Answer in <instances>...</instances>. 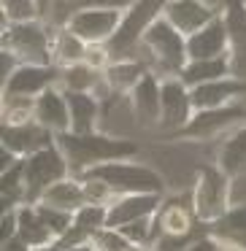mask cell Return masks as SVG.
I'll use <instances>...</instances> for the list:
<instances>
[{
	"mask_svg": "<svg viewBox=\"0 0 246 251\" xmlns=\"http://www.w3.org/2000/svg\"><path fill=\"white\" fill-rule=\"evenodd\" d=\"M57 146L68 157L71 170L84 173V170L95 168L103 162H114V159H130L138 151V143L125 141V138H111L103 132H60L57 135Z\"/></svg>",
	"mask_w": 246,
	"mask_h": 251,
	"instance_id": "6da1fadb",
	"label": "cell"
},
{
	"mask_svg": "<svg viewBox=\"0 0 246 251\" xmlns=\"http://www.w3.org/2000/svg\"><path fill=\"white\" fill-rule=\"evenodd\" d=\"M208 229H211L214 238L227 240V243L246 251V205H233L222 219L208 224Z\"/></svg>",
	"mask_w": 246,
	"mask_h": 251,
	"instance_id": "83f0119b",
	"label": "cell"
},
{
	"mask_svg": "<svg viewBox=\"0 0 246 251\" xmlns=\"http://www.w3.org/2000/svg\"><path fill=\"white\" fill-rule=\"evenodd\" d=\"M0 14H3V25L33 22L41 19V6L38 0H0Z\"/></svg>",
	"mask_w": 246,
	"mask_h": 251,
	"instance_id": "f546056e",
	"label": "cell"
},
{
	"mask_svg": "<svg viewBox=\"0 0 246 251\" xmlns=\"http://www.w3.org/2000/svg\"><path fill=\"white\" fill-rule=\"evenodd\" d=\"M233 76L230 68V54L227 57H214V60H190L184 65V71L179 73V78L187 87H200V84L217 81V78Z\"/></svg>",
	"mask_w": 246,
	"mask_h": 251,
	"instance_id": "d4e9b609",
	"label": "cell"
},
{
	"mask_svg": "<svg viewBox=\"0 0 246 251\" xmlns=\"http://www.w3.org/2000/svg\"><path fill=\"white\" fill-rule=\"evenodd\" d=\"M217 165L222 168L224 176L230 178H241L246 176V125L235 127L227 138H224L222 149H219V157H217Z\"/></svg>",
	"mask_w": 246,
	"mask_h": 251,
	"instance_id": "603a6c76",
	"label": "cell"
},
{
	"mask_svg": "<svg viewBox=\"0 0 246 251\" xmlns=\"http://www.w3.org/2000/svg\"><path fill=\"white\" fill-rule=\"evenodd\" d=\"M57 141V135L52 130H46L38 122H25V125H3L0 127V146H6L8 151H14L17 157H30V154L41 151V149L52 146Z\"/></svg>",
	"mask_w": 246,
	"mask_h": 251,
	"instance_id": "4fadbf2b",
	"label": "cell"
},
{
	"mask_svg": "<svg viewBox=\"0 0 246 251\" xmlns=\"http://www.w3.org/2000/svg\"><path fill=\"white\" fill-rule=\"evenodd\" d=\"M149 71H152L149 62L141 60V57H136V60H111L109 68L103 71V78L114 95H130Z\"/></svg>",
	"mask_w": 246,
	"mask_h": 251,
	"instance_id": "7402d4cb",
	"label": "cell"
},
{
	"mask_svg": "<svg viewBox=\"0 0 246 251\" xmlns=\"http://www.w3.org/2000/svg\"><path fill=\"white\" fill-rule=\"evenodd\" d=\"M17 213H19V229H17V235L25 240V243H30L33 249H44V246H52L57 240L55 235H52V229L44 224V219L38 216L35 205L22 202V205L17 208Z\"/></svg>",
	"mask_w": 246,
	"mask_h": 251,
	"instance_id": "484cf974",
	"label": "cell"
},
{
	"mask_svg": "<svg viewBox=\"0 0 246 251\" xmlns=\"http://www.w3.org/2000/svg\"><path fill=\"white\" fill-rule=\"evenodd\" d=\"M170 0H133L122 14L119 30L106 44L111 60H136L141 51V38L160 17Z\"/></svg>",
	"mask_w": 246,
	"mask_h": 251,
	"instance_id": "3957f363",
	"label": "cell"
},
{
	"mask_svg": "<svg viewBox=\"0 0 246 251\" xmlns=\"http://www.w3.org/2000/svg\"><path fill=\"white\" fill-rule=\"evenodd\" d=\"M133 251H138V249H133Z\"/></svg>",
	"mask_w": 246,
	"mask_h": 251,
	"instance_id": "ab89813d",
	"label": "cell"
},
{
	"mask_svg": "<svg viewBox=\"0 0 246 251\" xmlns=\"http://www.w3.org/2000/svg\"><path fill=\"white\" fill-rule=\"evenodd\" d=\"M219 240V238H217ZM217 251H244V249H238V246H233V243H227V240H219V246H217Z\"/></svg>",
	"mask_w": 246,
	"mask_h": 251,
	"instance_id": "8d00e7d4",
	"label": "cell"
},
{
	"mask_svg": "<svg viewBox=\"0 0 246 251\" xmlns=\"http://www.w3.org/2000/svg\"><path fill=\"white\" fill-rule=\"evenodd\" d=\"M38 202H46V205L60 208V211H68V213H76L79 208L87 205V192H84V184L79 178H62L57 184H52L41 195Z\"/></svg>",
	"mask_w": 246,
	"mask_h": 251,
	"instance_id": "cb8c5ba5",
	"label": "cell"
},
{
	"mask_svg": "<svg viewBox=\"0 0 246 251\" xmlns=\"http://www.w3.org/2000/svg\"><path fill=\"white\" fill-rule=\"evenodd\" d=\"M230 184L233 178L224 176L219 165L197 168V178L192 186V208L203 224H214L230 211Z\"/></svg>",
	"mask_w": 246,
	"mask_h": 251,
	"instance_id": "8992f818",
	"label": "cell"
},
{
	"mask_svg": "<svg viewBox=\"0 0 246 251\" xmlns=\"http://www.w3.org/2000/svg\"><path fill=\"white\" fill-rule=\"evenodd\" d=\"M217 246H219V240L208 232V235H203V238H197L195 243H192L190 249H184V251H217Z\"/></svg>",
	"mask_w": 246,
	"mask_h": 251,
	"instance_id": "e575fe53",
	"label": "cell"
},
{
	"mask_svg": "<svg viewBox=\"0 0 246 251\" xmlns=\"http://www.w3.org/2000/svg\"><path fill=\"white\" fill-rule=\"evenodd\" d=\"M222 19L227 25L233 76L246 78V0H222Z\"/></svg>",
	"mask_w": 246,
	"mask_h": 251,
	"instance_id": "5bb4252c",
	"label": "cell"
},
{
	"mask_svg": "<svg viewBox=\"0 0 246 251\" xmlns=\"http://www.w3.org/2000/svg\"><path fill=\"white\" fill-rule=\"evenodd\" d=\"M163 17L173 25L179 33L192 35L217 17H222V6H214L208 0H170L165 6Z\"/></svg>",
	"mask_w": 246,
	"mask_h": 251,
	"instance_id": "7c38bea8",
	"label": "cell"
},
{
	"mask_svg": "<svg viewBox=\"0 0 246 251\" xmlns=\"http://www.w3.org/2000/svg\"><path fill=\"white\" fill-rule=\"evenodd\" d=\"M3 49L25 65H55V33L44 19L3 25Z\"/></svg>",
	"mask_w": 246,
	"mask_h": 251,
	"instance_id": "5b68a950",
	"label": "cell"
},
{
	"mask_svg": "<svg viewBox=\"0 0 246 251\" xmlns=\"http://www.w3.org/2000/svg\"><path fill=\"white\" fill-rule=\"evenodd\" d=\"M106 84L103 71L87 65V62H76V65L60 68V89H73V92H98Z\"/></svg>",
	"mask_w": 246,
	"mask_h": 251,
	"instance_id": "4316f807",
	"label": "cell"
},
{
	"mask_svg": "<svg viewBox=\"0 0 246 251\" xmlns=\"http://www.w3.org/2000/svg\"><path fill=\"white\" fill-rule=\"evenodd\" d=\"M160 127L165 132H179L192 119V89L179 76H165L160 81Z\"/></svg>",
	"mask_w": 246,
	"mask_h": 251,
	"instance_id": "30bf717a",
	"label": "cell"
},
{
	"mask_svg": "<svg viewBox=\"0 0 246 251\" xmlns=\"http://www.w3.org/2000/svg\"><path fill=\"white\" fill-rule=\"evenodd\" d=\"M160 205H163V195H157V192L119 195L109 205V222H106V227L119 229V227H125V224H130V222H138V219L157 216Z\"/></svg>",
	"mask_w": 246,
	"mask_h": 251,
	"instance_id": "2e32d148",
	"label": "cell"
},
{
	"mask_svg": "<svg viewBox=\"0 0 246 251\" xmlns=\"http://www.w3.org/2000/svg\"><path fill=\"white\" fill-rule=\"evenodd\" d=\"M19 229V213L17 208L11 211H3V219H0V240H11Z\"/></svg>",
	"mask_w": 246,
	"mask_h": 251,
	"instance_id": "d6a6232c",
	"label": "cell"
},
{
	"mask_svg": "<svg viewBox=\"0 0 246 251\" xmlns=\"http://www.w3.org/2000/svg\"><path fill=\"white\" fill-rule=\"evenodd\" d=\"M160 81L163 76L154 71H149L141 81L136 84L127 98H130V105H133V114L141 125H160Z\"/></svg>",
	"mask_w": 246,
	"mask_h": 251,
	"instance_id": "ffe728a7",
	"label": "cell"
},
{
	"mask_svg": "<svg viewBox=\"0 0 246 251\" xmlns=\"http://www.w3.org/2000/svg\"><path fill=\"white\" fill-rule=\"evenodd\" d=\"M76 178H95L103 181L116 197L119 195H138V192H165V181L157 170L146 168V165L130 162V159H114V162H103L95 168L79 173Z\"/></svg>",
	"mask_w": 246,
	"mask_h": 251,
	"instance_id": "277c9868",
	"label": "cell"
},
{
	"mask_svg": "<svg viewBox=\"0 0 246 251\" xmlns=\"http://www.w3.org/2000/svg\"><path fill=\"white\" fill-rule=\"evenodd\" d=\"M241 125H246V105L230 103L222 105V108L195 111L192 119L179 132L165 135V141H211V138L222 135L227 130H235Z\"/></svg>",
	"mask_w": 246,
	"mask_h": 251,
	"instance_id": "ba28073f",
	"label": "cell"
},
{
	"mask_svg": "<svg viewBox=\"0 0 246 251\" xmlns=\"http://www.w3.org/2000/svg\"><path fill=\"white\" fill-rule=\"evenodd\" d=\"M25 162V202L35 205L41 200L46 189L57 181L68 178L71 173V165H68V157L62 154V149L57 146V141L52 146L41 149V151L30 154V157L22 159Z\"/></svg>",
	"mask_w": 246,
	"mask_h": 251,
	"instance_id": "52a82bcc",
	"label": "cell"
},
{
	"mask_svg": "<svg viewBox=\"0 0 246 251\" xmlns=\"http://www.w3.org/2000/svg\"><path fill=\"white\" fill-rule=\"evenodd\" d=\"M0 251H35L30 243H25L19 235H14L11 240H0Z\"/></svg>",
	"mask_w": 246,
	"mask_h": 251,
	"instance_id": "d590c367",
	"label": "cell"
},
{
	"mask_svg": "<svg viewBox=\"0 0 246 251\" xmlns=\"http://www.w3.org/2000/svg\"><path fill=\"white\" fill-rule=\"evenodd\" d=\"M68 108H71V132H95L98 130L103 100L95 92H73L65 89Z\"/></svg>",
	"mask_w": 246,
	"mask_h": 251,
	"instance_id": "44dd1931",
	"label": "cell"
},
{
	"mask_svg": "<svg viewBox=\"0 0 246 251\" xmlns=\"http://www.w3.org/2000/svg\"><path fill=\"white\" fill-rule=\"evenodd\" d=\"M122 14L125 8L114 6H84L79 11L71 14V19L65 22V27L71 33H76L87 44H109L114 38V33L119 30Z\"/></svg>",
	"mask_w": 246,
	"mask_h": 251,
	"instance_id": "9c48e42d",
	"label": "cell"
},
{
	"mask_svg": "<svg viewBox=\"0 0 246 251\" xmlns=\"http://www.w3.org/2000/svg\"><path fill=\"white\" fill-rule=\"evenodd\" d=\"M22 65V62L17 60V57L11 54V51H6V49H0V84H6L8 81V76H11L17 68Z\"/></svg>",
	"mask_w": 246,
	"mask_h": 251,
	"instance_id": "836d02e7",
	"label": "cell"
},
{
	"mask_svg": "<svg viewBox=\"0 0 246 251\" xmlns=\"http://www.w3.org/2000/svg\"><path fill=\"white\" fill-rule=\"evenodd\" d=\"M52 87H60V65H25L22 62L3 84V95L35 100Z\"/></svg>",
	"mask_w": 246,
	"mask_h": 251,
	"instance_id": "8fae6325",
	"label": "cell"
},
{
	"mask_svg": "<svg viewBox=\"0 0 246 251\" xmlns=\"http://www.w3.org/2000/svg\"><path fill=\"white\" fill-rule=\"evenodd\" d=\"M35 122L44 125L46 130H52L55 135L71 132V108H68L65 89L52 87L35 98Z\"/></svg>",
	"mask_w": 246,
	"mask_h": 251,
	"instance_id": "d6986e66",
	"label": "cell"
},
{
	"mask_svg": "<svg viewBox=\"0 0 246 251\" xmlns=\"http://www.w3.org/2000/svg\"><path fill=\"white\" fill-rule=\"evenodd\" d=\"M187 54L190 60H214V57H227L230 54V38H227V25L222 17L208 22L197 33L187 35Z\"/></svg>",
	"mask_w": 246,
	"mask_h": 251,
	"instance_id": "e0dca14e",
	"label": "cell"
},
{
	"mask_svg": "<svg viewBox=\"0 0 246 251\" xmlns=\"http://www.w3.org/2000/svg\"><path fill=\"white\" fill-rule=\"evenodd\" d=\"M73 222L79 224V227H84L87 232H100V229L106 227V222H109V205H100V202H87L84 208H79L76 213H73Z\"/></svg>",
	"mask_w": 246,
	"mask_h": 251,
	"instance_id": "4dcf8cb0",
	"label": "cell"
},
{
	"mask_svg": "<svg viewBox=\"0 0 246 251\" xmlns=\"http://www.w3.org/2000/svg\"><path fill=\"white\" fill-rule=\"evenodd\" d=\"M35 251H65V249H62V246H60V243H57V240H55V243H52V246H44V249H35Z\"/></svg>",
	"mask_w": 246,
	"mask_h": 251,
	"instance_id": "74e56055",
	"label": "cell"
},
{
	"mask_svg": "<svg viewBox=\"0 0 246 251\" xmlns=\"http://www.w3.org/2000/svg\"><path fill=\"white\" fill-rule=\"evenodd\" d=\"M35 211H38V216L44 219L46 227L52 229L55 238H62V235L73 227V213H68V211L52 208V205H46V202H35Z\"/></svg>",
	"mask_w": 246,
	"mask_h": 251,
	"instance_id": "1f68e13d",
	"label": "cell"
},
{
	"mask_svg": "<svg viewBox=\"0 0 246 251\" xmlns=\"http://www.w3.org/2000/svg\"><path fill=\"white\" fill-rule=\"evenodd\" d=\"M138 251H157V249H138Z\"/></svg>",
	"mask_w": 246,
	"mask_h": 251,
	"instance_id": "f35d334b",
	"label": "cell"
},
{
	"mask_svg": "<svg viewBox=\"0 0 246 251\" xmlns=\"http://www.w3.org/2000/svg\"><path fill=\"white\" fill-rule=\"evenodd\" d=\"M87 49H89L87 41H82L68 27L55 30V65L68 68V65H76V62H84Z\"/></svg>",
	"mask_w": 246,
	"mask_h": 251,
	"instance_id": "f1b7e54d",
	"label": "cell"
},
{
	"mask_svg": "<svg viewBox=\"0 0 246 251\" xmlns=\"http://www.w3.org/2000/svg\"><path fill=\"white\" fill-rule=\"evenodd\" d=\"M190 89H192V105H195V111L222 108V105H230L246 95V78L224 76V78L200 84V87H190Z\"/></svg>",
	"mask_w": 246,
	"mask_h": 251,
	"instance_id": "ac0fdd59",
	"label": "cell"
},
{
	"mask_svg": "<svg viewBox=\"0 0 246 251\" xmlns=\"http://www.w3.org/2000/svg\"><path fill=\"white\" fill-rule=\"evenodd\" d=\"M154 227H157V240H160V238H184V235H192L197 229L208 227V224H203L195 216L192 202L184 205L181 200H163L157 216H154Z\"/></svg>",
	"mask_w": 246,
	"mask_h": 251,
	"instance_id": "9a60e30c",
	"label": "cell"
},
{
	"mask_svg": "<svg viewBox=\"0 0 246 251\" xmlns=\"http://www.w3.org/2000/svg\"><path fill=\"white\" fill-rule=\"evenodd\" d=\"M141 60H146L149 65H154L152 71L160 76H179L184 71V65L190 62L187 54V35L179 33L165 17H160L152 27L143 33L141 38Z\"/></svg>",
	"mask_w": 246,
	"mask_h": 251,
	"instance_id": "7a4b0ae2",
	"label": "cell"
}]
</instances>
